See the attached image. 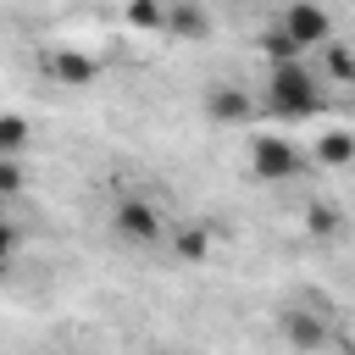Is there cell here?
Returning a JSON list of instances; mask_svg holds the SVG:
<instances>
[{
	"label": "cell",
	"instance_id": "obj_8",
	"mask_svg": "<svg viewBox=\"0 0 355 355\" xmlns=\"http://www.w3.org/2000/svg\"><path fill=\"white\" fill-rule=\"evenodd\" d=\"M316 50H322V72H316L322 83H349V78H355V55H349V44H338V39H322Z\"/></svg>",
	"mask_w": 355,
	"mask_h": 355
},
{
	"label": "cell",
	"instance_id": "obj_14",
	"mask_svg": "<svg viewBox=\"0 0 355 355\" xmlns=\"http://www.w3.org/2000/svg\"><path fill=\"white\" fill-rule=\"evenodd\" d=\"M261 55H266V61H294V55H305V50H300L283 28H266V33H261Z\"/></svg>",
	"mask_w": 355,
	"mask_h": 355
},
{
	"label": "cell",
	"instance_id": "obj_5",
	"mask_svg": "<svg viewBox=\"0 0 355 355\" xmlns=\"http://www.w3.org/2000/svg\"><path fill=\"white\" fill-rule=\"evenodd\" d=\"M205 116L211 122H250L255 116V94L239 83H211L205 89Z\"/></svg>",
	"mask_w": 355,
	"mask_h": 355
},
{
	"label": "cell",
	"instance_id": "obj_1",
	"mask_svg": "<svg viewBox=\"0 0 355 355\" xmlns=\"http://www.w3.org/2000/svg\"><path fill=\"white\" fill-rule=\"evenodd\" d=\"M255 105L266 116H277V122H311L327 105V89H322V78H316V67L305 55L266 61V83H261V100Z\"/></svg>",
	"mask_w": 355,
	"mask_h": 355
},
{
	"label": "cell",
	"instance_id": "obj_10",
	"mask_svg": "<svg viewBox=\"0 0 355 355\" xmlns=\"http://www.w3.org/2000/svg\"><path fill=\"white\" fill-rule=\"evenodd\" d=\"M316 161H322V166H349V161H355V133H344V128L322 133V139H316Z\"/></svg>",
	"mask_w": 355,
	"mask_h": 355
},
{
	"label": "cell",
	"instance_id": "obj_15",
	"mask_svg": "<svg viewBox=\"0 0 355 355\" xmlns=\"http://www.w3.org/2000/svg\"><path fill=\"white\" fill-rule=\"evenodd\" d=\"M22 166H17V155H0V200H11V194H22Z\"/></svg>",
	"mask_w": 355,
	"mask_h": 355
},
{
	"label": "cell",
	"instance_id": "obj_9",
	"mask_svg": "<svg viewBox=\"0 0 355 355\" xmlns=\"http://www.w3.org/2000/svg\"><path fill=\"white\" fill-rule=\"evenodd\" d=\"M283 333H288L294 349H322V344H327L322 316H305V311H288V316H283Z\"/></svg>",
	"mask_w": 355,
	"mask_h": 355
},
{
	"label": "cell",
	"instance_id": "obj_16",
	"mask_svg": "<svg viewBox=\"0 0 355 355\" xmlns=\"http://www.w3.org/2000/svg\"><path fill=\"white\" fill-rule=\"evenodd\" d=\"M305 222H311V233H338V211L333 205H311Z\"/></svg>",
	"mask_w": 355,
	"mask_h": 355
},
{
	"label": "cell",
	"instance_id": "obj_4",
	"mask_svg": "<svg viewBox=\"0 0 355 355\" xmlns=\"http://www.w3.org/2000/svg\"><path fill=\"white\" fill-rule=\"evenodd\" d=\"M44 72H50L61 89H89V83L100 78V61H94L89 50H78V44H55V50L44 55Z\"/></svg>",
	"mask_w": 355,
	"mask_h": 355
},
{
	"label": "cell",
	"instance_id": "obj_17",
	"mask_svg": "<svg viewBox=\"0 0 355 355\" xmlns=\"http://www.w3.org/2000/svg\"><path fill=\"white\" fill-rule=\"evenodd\" d=\"M11 255H17V227H11L6 216H0V266H6Z\"/></svg>",
	"mask_w": 355,
	"mask_h": 355
},
{
	"label": "cell",
	"instance_id": "obj_6",
	"mask_svg": "<svg viewBox=\"0 0 355 355\" xmlns=\"http://www.w3.org/2000/svg\"><path fill=\"white\" fill-rule=\"evenodd\" d=\"M116 233L133 239V244H155L166 227H161V211H155L150 200H122V205H116Z\"/></svg>",
	"mask_w": 355,
	"mask_h": 355
},
{
	"label": "cell",
	"instance_id": "obj_12",
	"mask_svg": "<svg viewBox=\"0 0 355 355\" xmlns=\"http://www.w3.org/2000/svg\"><path fill=\"white\" fill-rule=\"evenodd\" d=\"M161 11H166V0H128V6H122L128 28H139V33H155V28H161Z\"/></svg>",
	"mask_w": 355,
	"mask_h": 355
},
{
	"label": "cell",
	"instance_id": "obj_13",
	"mask_svg": "<svg viewBox=\"0 0 355 355\" xmlns=\"http://www.w3.org/2000/svg\"><path fill=\"white\" fill-rule=\"evenodd\" d=\"M22 150H28V116L6 111L0 116V155H22Z\"/></svg>",
	"mask_w": 355,
	"mask_h": 355
},
{
	"label": "cell",
	"instance_id": "obj_2",
	"mask_svg": "<svg viewBox=\"0 0 355 355\" xmlns=\"http://www.w3.org/2000/svg\"><path fill=\"white\" fill-rule=\"evenodd\" d=\"M300 166H305V155H300L283 133H255V139H250V172H255L261 183H288Z\"/></svg>",
	"mask_w": 355,
	"mask_h": 355
},
{
	"label": "cell",
	"instance_id": "obj_3",
	"mask_svg": "<svg viewBox=\"0 0 355 355\" xmlns=\"http://www.w3.org/2000/svg\"><path fill=\"white\" fill-rule=\"evenodd\" d=\"M305 55L322 44V39H333V17H327V6H316V0H288V11H283V22H277Z\"/></svg>",
	"mask_w": 355,
	"mask_h": 355
},
{
	"label": "cell",
	"instance_id": "obj_11",
	"mask_svg": "<svg viewBox=\"0 0 355 355\" xmlns=\"http://www.w3.org/2000/svg\"><path fill=\"white\" fill-rule=\"evenodd\" d=\"M172 250H178V261L200 266V261L211 255V233H205V227H194V222H183V227L172 233Z\"/></svg>",
	"mask_w": 355,
	"mask_h": 355
},
{
	"label": "cell",
	"instance_id": "obj_7",
	"mask_svg": "<svg viewBox=\"0 0 355 355\" xmlns=\"http://www.w3.org/2000/svg\"><path fill=\"white\" fill-rule=\"evenodd\" d=\"M161 28H166V33H178V39H189V44H200V39L211 33V17H205V6H200V0H166Z\"/></svg>",
	"mask_w": 355,
	"mask_h": 355
}]
</instances>
